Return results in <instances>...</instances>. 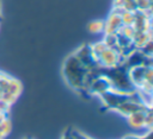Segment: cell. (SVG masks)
<instances>
[{"label": "cell", "mask_w": 153, "mask_h": 139, "mask_svg": "<svg viewBox=\"0 0 153 139\" xmlns=\"http://www.w3.org/2000/svg\"><path fill=\"white\" fill-rule=\"evenodd\" d=\"M152 108V107H151ZM148 109V108H147ZM146 109V110H147ZM146 110H140V112H135L130 115L127 116L128 119V122L131 127L134 128H142V127H146V124H145V116H146Z\"/></svg>", "instance_id": "5b68a950"}, {"label": "cell", "mask_w": 153, "mask_h": 139, "mask_svg": "<svg viewBox=\"0 0 153 139\" xmlns=\"http://www.w3.org/2000/svg\"><path fill=\"white\" fill-rule=\"evenodd\" d=\"M103 43L108 48L114 49V50H116V51L120 52V48L117 45V34L116 33H105L104 39H103Z\"/></svg>", "instance_id": "8992f818"}, {"label": "cell", "mask_w": 153, "mask_h": 139, "mask_svg": "<svg viewBox=\"0 0 153 139\" xmlns=\"http://www.w3.org/2000/svg\"><path fill=\"white\" fill-rule=\"evenodd\" d=\"M10 129H11V122H10L8 119H6V120H4V121L0 124V139L5 138V137L8 134Z\"/></svg>", "instance_id": "30bf717a"}, {"label": "cell", "mask_w": 153, "mask_h": 139, "mask_svg": "<svg viewBox=\"0 0 153 139\" xmlns=\"http://www.w3.org/2000/svg\"><path fill=\"white\" fill-rule=\"evenodd\" d=\"M122 25L121 15L110 12L108 19L104 21V33H116L122 27Z\"/></svg>", "instance_id": "277c9868"}, {"label": "cell", "mask_w": 153, "mask_h": 139, "mask_svg": "<svg viewBox=\"0 0 153 139\" xmlns=\"http://www.w3.org/2000/svg\"><path fill=\"white\" fill-rule=\"evenodd\" d=\"M1 75H2V74H0V78H1Z\"/></svg>", "instance_id": "9a60e30c"}, {"label": "cell", "mask_w": 153, "mask_h": 139, "mask_svg": "<svg viewBox=\"0 0 153 139\" xmlns=\"http://www.w3.org/2000/svg\"><path fill=\"white\" fill-rule=\"evenodd\" d=\"M74 56L78 58V61L88 70H94L96 68H98V64H97V61L92 53V50H91V45H81L75 52H74Z\"/></svg>", "instance_id": "7a4b0ae2"}, {"label": "cell", "mask_w": 153, "mask_h": 139, "mask_svg": "<svg viewBox=\"0 0 153 139\" xmlns=\"http://www.w3.org/2000/svg\"><path fill=\"white\" fill-rule=\"evenodd\" d=\"M87 30L91 33L104 32V20H93L87 25Z\"/></svg>", "instance_id": "52a82bcc"}, {"label": "cell", "mask_w": 153, "mask_h": 139, "mask_svg": "<svg viewBox=\"0 0 153 139\" xmlns=\"http://www.w3.org/2000/svg\"><path fill=\"white\" fill-rule=\"evenodd\" d=\"M147 108H151V107H146L145 105H142L141 102H137V101H127L122 105H120L115 110H117L118 113H121L122 115H124L126 118L135 112H140V110H146Z\"/></svg>", "instance_id": "3957f363"}, {"label": "cell", "mask_w": 153, "mask_h": 139, "mask_svg": "<svg viewBox=\"0 0 153 139\" xmlns=\"http://www.w3.org/2000/svg\"><path fill=\"white\" fill-rule=\"evenodd\" d=\"M72 133H73L74 139H91V138H88L87 135H85L84 133H81V132H79L76 129H72Z\"/></svg>", "instance_id": "8fae6325"}, {"label": "cell", "mask_w": 153, "mask_h": 139, "mask_svg": "<svg viewBox=\"0 0 153 139\" xmlns=\"http://www.w3.org/2000/svg\"><path fill=\"white\" fill-rule=\"evenodd\" d=\"M136 10L139 11H149L152 10V0H135Z\"/></svg>", "instance_id": "ba28073f"}, {"label": "cell", "mask_w": 153, "mask_h": 139, "mask_svg": "<svg viewBox=\"0 0 153 139\" xmlns=\"http://www.w3.org/2000/svg\"><path fill=\"white\" fill-rule=\"evenodd\" d=\"M121 19H122V24H123V25H133V24H134V20H135L134 12L126 11V12L121 15Z\"/></svg>", "instance_id": "9c48e42d"}, {"label": "cell", "mask_w": 153, "mask_h": 139, "mask_svg": "<svg viewBox=\"0 0 153 139\" xmlns=\"http://www.w3.org/2000/svg\"><path fill=\"white\" fill-rule=\"evenodd\" d=\"M63 76L66 82L75 90H85V83L86 77L88 74V70L78 61V58L72 53L63 63Z\"/></svg>", "instance_id": "6da1fadb"}, {"label": "cell", "mask_w": 153, "mask_h": 139, "mask_svg": "<svg viewBox=\"0 0 153 139\" xmlns=\"http://www.w3.org/2000/svg\"><path fill=\"white\" fill-rule=\"evenodd\" d=\"M61 139H74L73 133H72V128L66 129V131L63 132V134H62V138H61Z\"/></svg>", "instance_id": "7c38bea8"}, {"label": "cell", "mask_w": 153, "mask_h": 139, "mask_svg": "<svg viewBox=\"0 0 153 139\" xmlns=\"http://www.w3.org/2000/svg\"><path fill=\"white\" fill-rule=\"evenodd\" d=\"M123 139H140V137H136V135H127Z\"/></svg>", "instance_id": "5bb4252c"}, {"label": "cell", "mask_w": 153, "mask_h": 139, "mask_svg": "<svg viewBox=\"0 0 153 139\" xmlns=\"http://www.w3.org/2000/svg\"><path fill=\"white\" fill-rule=\"evenodd\" d=\"M140 139H152V131H148L147 134H145L143 137H140Z\"/></svg>", "instance_id": "4fadbf2b"}]
</instances>
